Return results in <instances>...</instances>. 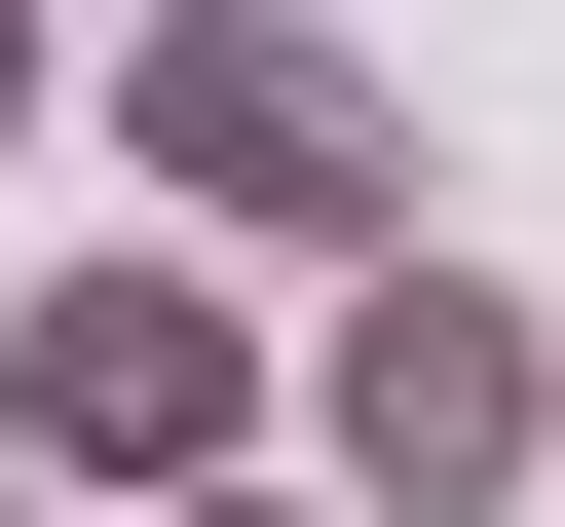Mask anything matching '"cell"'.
I'll use <instances>...</instances> for the list:
<instances>
[{"instance_id":"obj_3","label":"cell","mask_w":565,"mask_h":527,"mask_svg":"<svg viewBox=\"0 0 565 527\" xmlns=\"http://www.w3.org/2000/svg\"><path fill=\"white\" fill-rule=\"evenodd\" d=\"M302 490L340 527H565V302H527V264H340V302H302Z\"/></svg>"},{"instance_id":"obj_1","label":"cell","mask_w":565,"mask_h":527,"mask_svg":"<svg viewBox=\"0 0 565 527\" xmlns=\"http://www.w3.org/2000/svg\"><path fill=\"white\" fill-rule=\"evenodd\" d=\"M114 189L189 264H415V114H377L340 0H151L114 39Z\"/></svg>"},{"instance_id":"obj_5","label":"cell","mask_w":565,"mask_h":527,"mask_svg":"<svg viewBox=\"0 0 565 527\" xmlns=\"http://www.w3.org/2000/svg\"><path fill=\"white\" fill-rule=\"evenodd\" d=\"M189 527H340V490H189Z\"/></svg>"},{"instance_id":"obj_6","label":"cell","mask_w":565,"mask_h":527,"mask_svg":"<svg viewBox=\"0 0 565 527\" xmlns=\"http://www.w3.org/2000/svg\"><path fill=\"white\" fill-rule=\"evenodd\" d=\"M0 527H76V490H0Z\"/></svg>"},{"instance_id":"obj_4","label":"cell","mask_w":565,"mask_h":527,"mask_svg":"<svg viewBox=\"0 0 565 527\" xmlns=\"http://www.w3.org/2000/svg\"><path fill=\"white\" fill-rule=\"evenodd\" d=\"M39 76H76V39H39V0H0V151H39Z\"/></svg>"},{"instance_id":"obj_2","label":"cell","mask_w":565,"mask_h":527,"mask_svg":"<svg viewBox=\"0 0 565 527\" xmlns=\"http://www.w3.org/2000/svg\"><path fill=\"white\" fill-rule=\"evenodd\" d=\"M264 415H302V377H264V302H226L189 226H76L39 302H0V490H76V527L264 490Z\"/></svg>"}]
</instances>
